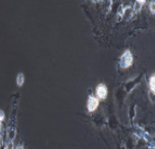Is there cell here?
I'll return each mask as SVG.
<instances>
[{"mask_svg": "<svg viewBox=\"0 0 155 149\" xmlns=\"http://www.w3.org/2000/svg\"><path fill=\"white\" fill-rule=\"evenodd\" d=\"M133 62H134L133 53L130 50H126L120 58V67L121 68H129L133 65Z\"/></svg>", "mask_w": 155, "mask_h": 149, "instance_id": "obj_1", "label": "cell"}, {"mask_svg": "<svg viewBox=\"0 0 155 149\" xmlns=\"http://www.w3.org/2000/svg\"><path fill=\"white\" fill-rule=\"evenodd\" d=\"M95 94L96 98L100 99V100H104V99H106L107 95H108V89H107V87L104 84H98L95 89Z\"/></svg>", "mask_w": 155, "mask_h": 149, "instance_id": "obj_2", "label": "cell"}, {"mask_svg": "<svg viewBox=\"0 0 155 149\" xmlns=\"http://www.w3.org/2000/svg\"><path fill=\"white\" fill-rule=\"evenodd\" d=\"M99 106V99L95 96L90 95L87 100V109L89 112H94Z\"/></svg>", "mask_w": 155, "mask_h": 149, "instance_id": "obj_3", "label": "cell"}, {"mask_svg": "<svg viewBox=\"0 0 155 149\" xmlns=\"http://www.w3.org/2000/svg\"><path fill=\"white\" fill-rule=\"evenodd\" d=\"M133 13H134L133 12V8L130 6H127L123 8V12H120V15H121V18H126V20H130L133 16Z\"/></svg>", "mask_w": 155, "mask_h": 149, "instance_id": "obj_4", "label": "cell"}, {"mask_svg": "<svg viewBox=\"0 0 155 149\" xmlns=\"http://www.w3.org/2000/svg\"><path fill=\"white\" fill-rule=\"evenodd\" d=\"M16 136V130L13 126H8L7 128V137H8V140H12L13 141L15 138Z\"/></svg>", "mask_w": 155, "mask_h": 149, "instance_id": "obj_5", "label": "cell"}, {"mask_svg": "<svg viewBox=\"0 0 155 149\" xmlns=\"http://www.w3.org/2000/svg\"><path fill=\"white\" fill-rule=\"evenodd\" d=\"M145 2L146 1H144V0H140V1L138 0V1H136L135 4H134V7H133V12L134 13L140 12L141 9H142V7H143V5L145 4Z\"/></svg>", "mask_w": 155, "mask_h": 149, "instance_id": "obj_6", "label": "cell"}, {"mask_svg": "<svg viewBox=\"0 0 155 149\" xmlns=\"http://www.w3.org/2000/svg\"><path fill=\"white\" fill-rule=\"evenodd\" d=\"M25 84V74L23 73H18L16 76V85L18 87H21Z\"/></svg>", "mask_w": 155, "mask_h": 149, "instance_id": "obj_7", "label": "cell"}, {"mask_svg": "<svg viewBox=\"0 0 155 149\" xmlns=\"http://www.w3.org/2000/svg\"><path fill=\"white\" fill-rule=\"evenodd\" d=\"M149 88H150L151 92L155 93V84H154V74H152L150 77V79H149Z\"/></svg>", "mask_w": 155, "mask_h": 149, "instance_id": "obj_8", "label": "cell"}, {"mask_svg": "<svg viewBox=\"0 0 155 149\" xmlns=\"http://www.w3.org/2000/svg\"><path fill=\"white\" fill-rule=\"evenodd\" d=\"M4 149H15V145H13V141H12V140H7L6 143H5Z\"/></svg>", "mask_w": 155, "mask_h": 149, "instance_id": "obj_9", "label": "cell"}, {"mask_svg": "<svg viewBox=\"0 0 155 149\" xmlns=\"http://www.w3.org/2000/svg\"><path fill=\"white\" fill-rule=\"evenodd\" d=\"M149 8H150V12L152 15L155 13V2L154 1H151L150 4H149Z\"/></svg>", "mask_w": 155, "mask_h": 149, "instance_id": "obj_10", "label": "cell"}, {"mask_svg": "<svg viewBox=\"0 0 155 149\" xmlns=\"http://www.w3.org/2000/svg\"><path fill=\"white\" fill-rule=\"evenodd\" d=\"M5 120V114L2 109H0V124H1Z\"/></svg>", "mask_w": 155, "mask_h": 149, "instance_id": "obj_11", "label": "cell"}, {"mask_svg": "<svg viewBox=\"0 0 155 149\" xmlns=\"http://www.w3.org/2000/svg\"><path fill=\"white\" fill-rule=\"evenodd\" d=\"M15 149H25V146H24V145H21V144H19V145L16 146Z\"/></svg>", "mask_w": 155, "mask_h": 149, "instance_id": "obj_12", "label": "cell"}, {"mask_svg": "<svg viewBox=\"0 0 155 149\" xmlns=\"http://www.w3.org/2000/svg\"><path fill=\"white\" fill-rule=\"evenodd\" d=\"M1 138H2V130H1V124H0V142H1Z\"/></svg>", "mask_w": 155, "mask_h": 149, "instance_id": "obj_13", "label": "cell"}]
</instances>
